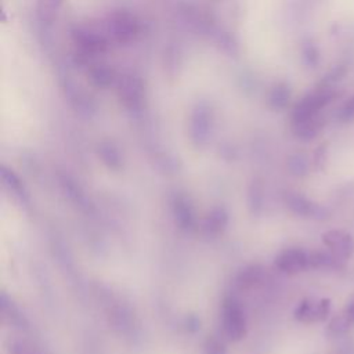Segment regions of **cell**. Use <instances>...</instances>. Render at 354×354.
I'll use <instances>...</instances> for the list:
<instances>
[{"label":"cell","instance_id":"obj_13","mask_svg":"<svg viewBox=\"0 0 354 354\" xmlns=\"http://www.w3.org/2000/svg\"><path fill=\"white\" fill-rule=\"evenodd\" d=\"M206 354H227L225 346L216 337H209L205 346Z\"/></svg>","mask_w":354,"mask_h":354},{"label":"cell","instance_id":"obj_9","mask_svg":"<svg viewBox=\"0 0 354 354\" xmlns=\"http://www.w3.org/2000/svg\"><path fill=\"white\" fill-rule=\"evenodd\" d=\"M351 322L343 315V313L335 315L330 321H329V325H328V332L333 336H339V335H343L346 333L350 328H351Z\"/></svg>","mask_w":354,"mask_h":354},{"label":"cell","instance_id":"obj_6","mask_svg":"<svg viewBox=\"0 0 354 354\" xmlns=\"http://www.w3.org/2000/svg\"><path fill=\"white\" fill-rule=\"evenodd\" d=\"M173 213H174V218L176 223L187 230L191 228L194 224V210L191 203L187 201V198L184 196H177L173 202Z\"/></svg>","mask_w":354,"mask_h":354},{"label":"cell","instance_id":"obj_3","mask_svg":"<svg viewBox=\"0 0 354 354\" xmlns=\"http://www.w3.org/2000/svg\"><path fill=\"white\" fill-rule=\"evenodd\" d=\"M324 245L340 260H348L354 253V239L342 230H330L322 234Z\"/></svg>","mask_w":354,"mask_h":354},{"label":"cell","instance_id":"obj_11","mask_svg":"<svg viewBox=\"0 0 354 354\" xmlns=\"http://www.w3.org/2000/svg\"><path fill=\"white\" fill-rule=\"evenodd\" d=\"M1 180H3L4 184H6L12 192H15L17 195H19V196H24V195H25V194H24V188H22L19 180L15 177V174H12L11 171L6 170L4 167L1 169Z\"/></svg>","mask_w":354,"mask_h":354},{"label":"cell","instance_id":"obj_10","mask_svg":"<svg viewBox=\"0 0 354 354\" xmlns=\"http://www.w3.org/2000/svg\"><path fill=\"white\" fill-rule=\"evenodd\" d=\"M100 152H101V158L106 166H109L112 169H118L120 166V158L115 148H112L111 145H106V147H102L100 149Z\"/></svg>","mask_w":354,"mask_h":354},{"label":"cell","instance_id":"obj_15","mask_svg":"<svg viewBox=\"0 0 354 354\" xmlns=\"http://www.w3.org/2000/svg\"><path fill=\"white\" fill-rule=\"evenodd\" d=\"M342 313L351 322V325H354V296L347 301V304Z\"/></svg>","mask_w":354,"mask_h":354},{"label":"cell","instance_id":"obj_2","mask_svg":"<svg viewBox=\"0 0 354 354\" xmlns=\"http://www.w3.org/2000/svg\"><path fill=\"white\" fill-rule=\"evenodd\" d=\"M330 313L329 299H306L295 310V318L300 322L311 324L325 321Z\"/></svg>","mask_w":354,"mask_h":354},{"label":"cell","instance_id":"obj_8","mask_svg":"<svg viewBox=\"0 0 354 354\" xmlns=\"http://www.w3.org/2000/svg\"><path fill=\"white\" fill-rule=\"evenodd\" d=\"M263 277V270L260 266H250L245 268L239 275H238V283L243 288L253 286L257 283Z\"/></svg>","mask_w":354,"mask_h":354},{"label":"cell","instance_id":"obj_5","mask_svg":"<svg viewBox=\"0 0 354 354\" xmlns=\"http://www.w3.org/2000/svg\"><path fill=\"white\" fill-rule=\"evenodd\" d=\"M285 202L288 205V207L303 217H314V218H324L326 216L325 210L315 205L314 202H311L310 199H307L306 196L296 194V192H290L286 195Z\"/></svg>","mask_w":354,"mask_h":354},{"label":"cell","instance_id":"obj_12","mask_svg":"<svg viewBox=\"0 0 354 354\" xmlns=\"http://www.w3.org/2000/svg\"><path fill=\"white\" fill-rule=\"evenodd\" d=\"M336 118L343 123L350 122V120L354 119V97L343 104V106L337 111Z\"/></svg>","mask_w":354,"mask_h":354},{"label":"cell","instance_id":"obj_4","mask_svg":"<svg viewBox=\"0 0 354 354\" xmlns=\"http://www.w3.org/2000/svg\"><path fill=\"white\" fill-rule=\"evenodd\" d=\"M275 266L288 274L300 272L310 267V253L299 248L285 249L275 257Z\"/></svg>","mask_w":354,"mask_h":354},{"label":"cell","instance_id":"obj_7","mask_svg":"<svg viewBox=\"0 0 354 354\" xmlns=\"http://www.w3.org/2000/svg\"><path fill=\"white\" fill-rule=\"evenodd\" d=\"M228 223V216L223 207L213 209L205 223V228L209 234H218L221 232Z\"/></svg>","mask_w":354,"mask_h":354},{"label":"cell","instance_id":"obj_14","mask_svg":"<svg viewBox=\"0 0 354 354\" xmlns=\"http://www.w3.org/2000/svg\"><path fill=\"white\" fill-rule=\"evenodd\" d=\"M290 170L292 173L295 174H303L306 173L307 170V162H306V158L300 156V155H296L290 159Z\"/></svg>","mask_w":354,"mask_h":354},{"label":"cell","instance_id":"obj_16","mask_svg":"<svg viewBox=\"0 0 354 354\" xmlns=\"http://www.w3.org/2000/svg\"><path fill=\"white\" fill-rule=\"evenodd\" d=\"M250 198H252V202H250L252 206H260L261 195H260V187L257 184H253L250 191Z\"/></svg>","mask_w":354,"mask_h":354},{"label":"cell","instance_id":"obj_1","mask_svg":"<svg viewBox=\"0 0 354 354\" xmlns=\"http://www.w3.org/2000/svg\"><path fill=\"white\" fill-rule=\"evenodd\" d=\"M223 330L228 339L235 342L246 335L245 314L234 299H225L223 304Z\"/></svg>","mask_w":354,"mask_h":354}]
</instances>
